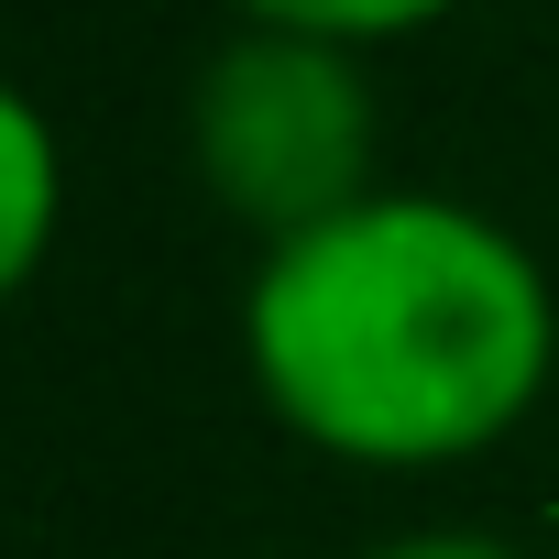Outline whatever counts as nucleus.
Here are the masks:
<instances>
[{
    "label": "nucleus",
    "mask_w": 559,
    "mask_h": 559,
    "mask_svg": "<svg viewBox=\"0 0 559 559\" xmlns=\"http://www.w3.org/2000/svg\"><path fill=\"white\" fill-rule=\"evenodd\" d=\"M241 23L263 34H319V45H395V34H428L439 12H461V0H230Z\"/></svg>",
    "instance_id": "obj_4"
},
{
    "label": "nucleus",
    "mask_w": 559,
    "mask_h": 559,
    "mask_svg": "<svg viewBox=\"0 0 559 559\" xmlns=\"http://www.w3.org/2000/svg\"><path fill=\"white\" fill-rule=\"evenodd\" d=\"M373 559H526V548H504L483 526H417V537H384Z\"/></svg>",
    "instance_id": "obj_5"
},
{
    "label": "nucleus",
    "mask_w": 559,
    "mask_h": 559,
    "mask_svg": "<svg viewBox=\"0 0 559 559\" xmlns=\"http://www.w3.org/2000/svg\"><path fill=\"white\" fill-rule=\"evenodd\" d=\"M241 373L263 417L352 472H450L559 384V297L537 252L439 187L263 241L241 286Z\"/></svg>",
    "instance_id": "obj_1"
},
{
    "label": "nucleus",
    "mask_w": 559,
    "mask_h": 559,
    "mask_svg": "<svg viewBox=\"0 0 559 559\" xmlns=\"http://www.w3.org/2000/svg\"><path fill=\"white\" fill-rule=\"evenodd\" d=\"M373 78L352 45L319 34H263L241 23L230 45H209L198 88H187V165L209 187V209H230L252 241H297L341 209L373 198Z\"/></svg>",
    "instance_id": "obj_2"
},
{
    "label": "nucleus",
    "mask_w": 559,
    "mask_h": 559,
    "mask_svg": "<svg viewBox=\"0 0 559 559\" xmlns=\"http://www.w3.org/2000/svg\"><path fill=\"white\" fill-rule=\"evenodd\" d=\"M67 230V143L34 88L0 78V308H12Z\"/></svg>",
    "instance_id": "obj_3"
}]
</instances>
